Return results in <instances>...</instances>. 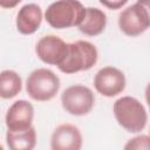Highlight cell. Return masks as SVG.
Returning <instances> with one entry per match:
<instances>
[{"label": "cell", "mask_w": 150, "mask_h": 150, "mask_svg": "<svg viewBox=\"0 0 150 150\" xmlns=\"http://www.w3.org/2000/svg\"><path fill=\"white\" fill-rule=\"evenodd\" d=\"M6 142L12 150H32L36 145V131L32 125L28 129L6 132Z\"/></svg>", "instance_id": "cell-13"}, {"label": "cell", "mask_w": 150, "mask_h": 150, "mask_svg": "<svg viewBox=\"0 0 150 150\" xmlns=\"http://www.w3.org/2000/svg\"><path fill=\"white\" fill-rule=\"evenodd\" d=\"M97 59V49L91 42L77 40L75 42L68 43L67 55L63 62L57 66V68L64 74H75L93 68L96 64Z\"/></svg>", "instance_id": "cell-3"}, {"label": "cell", "mask_w": 150, "mask_h": 150, "mask_svg": "<svg viewBox=\"0 0 150 150\" xmlns=\"http://www.w3.org/2000/svg\"><path fill=\"white\" fill-rule=\"evenodd\" d=\"M22 89L20 75L11 69L2 70L0 74V96L5 100L15 97Z\"/></svg>", "instance_id": "cell-14"}, {"label": "cell", "mask_w": 150, "mask_h": 150, "mask_svg": "<svg viewBox=\"0 0 150 150\" xmlns=\"http://www.w3.org/2000/svg\"><path fill=\"white\" fill-rule=\"evenodd\" d=\"M125 150H150V135H139L129 139L125 145Z\"/></svg>", "instance_id": "cell-15"}, {"label": "cell", "mask_w": 150, "mask_h": 150, "mask_svg": "<svg viewBox=\"0 0 150 150\" xmlns=\"http://www.w3.org/2000/svg\"><path fill=\"white\" fill-rule=\"evenodd\" d=\"M59 89V76L53 70L47 68H38L33 70L26 80V91L34 101H50L56 96Z\"/></svg>", "instance_id": "cell-4"}, {"label": "cell", "mask_w": 150, "mask_h": 150, "mask_svg": "<svg viewBox=\"0 0 150 150\" xmlns=\"http://www.w3.org/2000/svg\"><path fill=\"white\" fill-rule=\"evenodd\" d=\"M125 76L116 67H103L94 76V87L98 94L105 97L120 95L125 89Z\"/></svg>", "instance_id": "cell-7"}, {"label": "cell", "mask_w": 150, "mask_h": 150, "mask_svg": "<svg viewBox=\"0 0 150 150\" xmlns=\"http://www.w3.org/2000/svg\"><path fill=\"white\" fill-rule=\"evenodd\" d=\"M61 104L68 114L83 116L89 114L94 108L95 95L90 88L82 84H74L62 91Z\"/></svg>", "instance_id": "cell-5"}, {"label": "cell", "mask_w": 150, "mask_h": 150, "mask_svg": "<svg viewBox=\"0 0 150 150\" xmlns=\"http://www.w3.org/2000/svg\"><path fill=\"white\" fill-rule=\"evenodd\" d=\"M34 120V108L32 103L26 100H18L8 108L5 123L7 130L11 131H19L28 129L33 125Z\"/></svg>", "instance_id": "cell-9"}, {"label": "cell", "mask_w": 150, "mask_h": 150, "mask_svg": "<svg viewBox=\"0 0 150 150\" xmlns=\"http://www.w3.org/2000/svg\"><path fill=\"white\" fill-rule=\"evenodd\" d=\"M82 134L70 123H63L55 128L50 136L52 150H80L82 148Z\"/></svg>", "instance_id": "cell-10"}, {"label": "cell", "mask_w": 150, "mask_h": 150, "mask_svg": "<svg viewBox=\"0 0 150 150\" xmlns=\"http://www.w3.org/2000/svg\"><path fill=\"white\" fill-rule=\"evenodd\" d=\"M107 15L96 7H87L82 22L79 25V30L88 36H97L105 29Z\"/></svg>", "instance_id": "cell-12"}, {"label": "cell", "mask_w": 150, "mask_h": 150, "mask_svg": "<svg viewBox=\"0 0 150 150\" xmlns=\"http://www.w3.org/2000/svg\"><path fill=\"white\" fill-rule=\"evenodd\" d=\"M67 49L68 43H66L61 38L52 34L42 36L35 46L38 57L43 63L52 66H60L63 62L67 55Z\"/></svg>", "instance_id": "cell-8"}, {"label": "cell", "mask_w": 150, "mask_h": 150, "mask_svg": "<svg viewBox=\"0 0 150 150\" xmlns=\"http://www.w3.org/2000/svg\"><path fill=\"white\" fill-rule=\"evenodd\" d=\"M136 2L139 4V5H142L146 9V12L149 14V18H150V0H137Z\"/></svg>", "instance_id": "cell-18"}, {"label": "cell", "mask_w": 150, "mask_h": 150, "mask_svg": "<svg viewBox=\"0 0 150 150\" xmlns=\"http://www.w3.org/2000/svg\"><path fill=\"white\" fill-rule=\"evenodd\" d=\"M100 2H101V5H103L104 7L115 11V9L122 8V7L128 2V0H100Z\"/></svg>", "instance_id": "cell-16"}, {"label": "cell", "mask_w": 150, "mask_h": 150, "mask_svg": "<svg viewBox=\"0 0 150 150\" xmlns=\"http://www.w3.org/2000/svg\"><path fill=\"white\" fill-rule=\"evenodd\" d=\"M84 14L86 7L79 0H56L47 7L45 20L55 29H66L79 27Z\"/></svg>", "instance_id": "cell-1"}, {"label": "cell", "mask_w": 150, "mask_h": 150, "mask_svg": "<svg viewBox=\"0 0 150 150\" xmlns=\"http://www.w3.org/2000/svg\"><path fill=\"white\" fill-rule=\"evenodd\" d=\"M144 95H145V101L148 103V107L150 109V82L146 84L145 87V91H144Z\"/></svg>", "instance_id": "cell-19"}, {"label": "cell", "mask_w": 150, "mask_h": 150, "mask_svg": "<svg viewBox=\"0 0 150 150\" xmlns=\"http://www.w3.org/2000/svg\"><path fill=\"white\" fill-rule=\"evenodd\" d=\"M118 27L127 36H138L150 27V18L146 9L139 5L134 4L123 9L118 15Z\"/></svg>", "instance_id": "cell-6"}, {"label": "cell", "mask_w": 150, "mask_h": 150, "mask_svg": "<svg viewBox=\"0 0 150 150\" xmlns=\"http://www.w3.org/2000/svg\"><path fill=\"white\" fill-rule=\"evenodd\" d=\"M42 9L36 4L23 5L16 14V29L23 35L34 34L41 26L42 22Z\"/></svg>", "instance_id": "cell-11"}, {"label": "cell", "mask_w": 150, "mask_h": 150, "mask_svg": "<svg viewBox=\"0 0 150 150\" xmlns=\"http://www.w3.org/2000/svg\"><path fill=\"white\" fill-rule=\"evenodd\" d=\"M112 111L117 123L128 132H141L146 125V110L144 105L132 96H122L116 100Z\"/></svg>", "instance_id": "cell-2"}, {"label": "cell", "mask_w": 150, "mask_h": 150, "mask_svg": "<svg viewBox=\"0 0 150 150\" xmlns=\"http://www.w3.org/2000/svg\"><path fill=\"white\" fill-rule=\"evenodd\" d=\"M22 0H0V6L6 9H12L16 7Z\"/></svg>", "instance_id": "cell-17"}]
</instances>
